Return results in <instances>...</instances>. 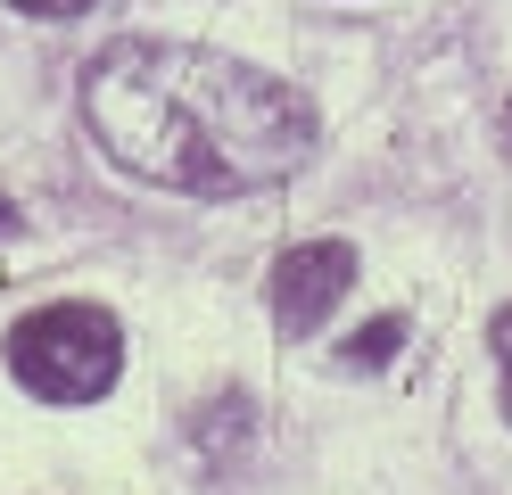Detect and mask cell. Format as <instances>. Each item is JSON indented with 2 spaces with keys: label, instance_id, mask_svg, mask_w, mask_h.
Returning <instances> with one entry per match:
<instances>
[{
  "label": "cell",
  "instance_id": "6da1fadb",
  "mask_svg": "<svg viewBox=\"0 0 512 495\" xmlns=\"http://www.w3.org/2000/svg\"><path fill=\"white\" fill-rule=\"evenodd\" d=\"M83 124L157 190H265L314 149V108L248 58L199 42H108L83 66Z\"/></svg>",
  "mask_w": 512,
  "mask_h": 495
},
{
  "label": "cell",
  "instance_id": "7a4b0ae2",
  "mask_svg": "<svg viewBox=\"0 0 512 495\" xmlns=\"http://www.w3.org/2000/svg\"><path fill=\"white\" fill-rule=\"evenodd\" d=\"M9 372L25 396H42V405H100L124 372V322L108 306H42L9 330Z\"/></svg>",
  "mask_w": 512,
  "mask_h": 495
},
{
  "label": "cell",
  "instance_id": "3957f363",
  "mask_svg": "<svg viewBox=\"0 0 512 495\" xmlns=\"http://www.w3.org/2000/svg\"><path fill=\"white\" fill-rule=\"evenodd\" d=\"M347 281H356V248L347 240H306L273 264V322L290 330V339H306V330H323V314L347 297Z\"/></svg>",
  "mask_w": 512,
  "mask_h": 495
},
{
  "label": "cell",
  "instance_id": "277c9868",
  "mask_svg": "<svg viewBox=\"0 0 512 495\" xmlns=\"http://www.w3.org/2000/svg\"><path fill=\"white\" fill-rule=\"evenodd\" d=\"M397 339H405V322H397V314H380L372 330H356V339H347V372H380V363L397 355Z\"/></svg>",
  "mask_w": 512,
  "mask_h": 495
},
{
  "label": "cell",
  "instance_id": "5b68a950",
  "mask_svg": "<svg viewBox=\"0 0 512 495\" xmlns=\"http://www.w3.org/2000/svg\"><path fill=\"white\" fill-rule=\"evenodd\" d=\"M488 347H496V380H504V413H512V306L488 322Z\"/></svg>",
  "mask_w": 512,
  "mask_h": 495
},
{
  "label": "cell",
  "instance_id": "8992f818",
  "mask_svg": "<svg viewBox=\"0 0 512 495\" xmlns=\"http://www.w3.org/2000/svg\"><path fill=\"white\" fill-rule=\"evenodd\" d=\"M9 9H25V17H83L91 0H9Z\"/></svg>",
  "mask_w": 512,
  "mask_h": 495
},
{
  "label": "cell",
  "instance_id": "52a82bcc",
  "mask_svg": "<svg viewBox=\"0 0 512 495\" xmlns=\"http://www.w3.org/2000/svg\"><path fill=\"white\" fill-rule=\"evenodd\" d=\"M9 231H17V207H9V198H0V240H9Z\"/></svg>",
  "mask_w": 512,
  "mask_h": 495
},
{
  "label": "cell",
  "instance_id": "ba28073f",
  "mask_svg": "<svg viewBox=\"0 0 512 495\" xmlns=\"http://www.w3.org/2000/svg\"><path fill=\"white\" fill-rule=\"evenodd\" d=\"M504 124H512V108H504Z\"/></svg>",
  "mask_w": 512,
  "mask_h": 495
}]
</instances>
